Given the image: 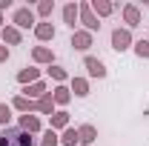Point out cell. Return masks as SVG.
I'll use <instances>...</instances> for the list:
<instances>
[{
	"label": "cell",
	"mask_w": 149,
	"mask_h": 146,
	"mask_svg": "<svg viewBox=\"0 0 149 146\" xmlns=\"http://www.w3.org/2000/svg\"><path fill=\"white\" fill-rule=\"evenodd\" d=\"M12 120V103H0V126L6 129Z\"/></svg>",
	"instance_id": "obj_27"
},
{
	"label": "cell",
	"mask_w": 149,
	"mask_h": 146,
	"mask_svg": "<svg viewBox=\"0 0 149 146\" xmlns=\"http://www.w3.org/2000/svg\"><path fill=\"white\" fill-rule=\"evenodd\" d=\"M0 32H3V15H0Z\"/></svg>",
	"instance_id": "obj_30"
},
{
	"label": "cell",
	"mask_w": 149,
	"mask_h": 146,
	"mask_svg": "<svg viewBox=\"0 0 149 146\" xmlns=\"http://www.w3.org/2000/svg\"><path fill=\"white\" fill-rule=\"evenodd\" d=\"M77 143H80L77 129H74V126H66V129H63V135H60V146H77Z\"/></svg>",
	"instance_id": "obj_23"
},
{
	"label": "cell",
	"mask_w": 149,
	"mask_h": 146,
	"mask_svg": "<svg viewBox=\"0 0 149 146\" xmlns=\"http://www.w3.org/2000/svg\"><path fill=\"white\" fill-rule=\"evenodd\" d=\"M9 55H12V52H9V46H6V43H0V63H6Z\"/></svg>",
	"instance_id": "obj_28"
},
{
	"label": "cell",
	"mask_w": 149,
	"mask_h": 146,
	"mask_svg": "<svg viewBox=\"0 0 149 146\" xmlns=\"http://www.w3.org/2000/svg\"><path fill=\"white\" fill-rule=\"evenodd\" d=\"M57 35V29L49 23V20H37V26H35V37L40 40V43H49V40H55Z\"/></svg>",
	"instance_id": "obj_9"
},
{
	"label": "cell",
	"mask_w": 149,
	"mask_h": 146,
	"mask_svg": "<svg viewBox=\"0 0 149 146\" xmlns=\"http://www.w3.org/2000/svg\"><path fill=\"white\" fill-rule=\"evenodd\" d=\"M69 46H72L74 52H89V49L95 46V35H92V32H86V29H74Z\"/></svg>",
	"instance_id": "obj_3"
},
{
	"label": "cell",
	"mask_w": 149,
	"mask_h": 146,
	"mask_svg": "<svg viewBox=\"0 0 149 146\" xmlns=\"http://www.w3.org/2000/svg\"><path fill=\"white\" fill-rule=\"evenodd\" d=\"M40 146H60V135H57L55 129H46L43 138H40Z\"/></svg>",
	"instance_id": "obj_26"
},
{
	"label": "cell",
	"mask_w": 149,
	"mask_h": 146,
	"mask_svg": "<svg viewBox=\"0 0 149 146\" xmlns=\"http://www.w3.org/2000/svg\"><path fill=\"white\" fill-rule=\"evenodd\" d=\"M52 12H55V0H40V3L35 6V15H37V17H43V20L49 17Z\"/></svg>",
	"instance_id": "obj_24"
},
{
	"label": "cell",
	"mask_w": 149,
	"mask_h": 146,
	"mask_svg": "<svg viewBox=\"0 0 149 146\" xmlns=\"http://www.w3.org/2000/svg\"><path fill=\"white\" fill-rule=\"evenodd\" d=\"M12 26H17L20 32H23V29H32V32H35V26H37L35 9H32V6H17L15 15H12Z\"/></svg>",
	"instance_id": "obj_2"
},
{
	"label": "cell",
	"mask_w": 149,
	"mask_h": 146,
	"mask_svg": "<svg viewBox=\"0 0 149 146\" xmlns=\"http://www.w3.org/2000/svg\"><path fill=\"white\" fill-rule=\"evenodd\" d=\"M77 138H80V143L83 146H92L97 140V129L92 123H83V126H77Z\"/></svg>",
	"instance_id": "obj_14"
},
{
	"label": "cell",
	"mask_w": 149,
	"mask_h": 146,
	"mask_svg": "<svg viewBox=\"0 0 149 146\" xmlns=\"http://www.w3.org/2000/svg\"><path fill=\"white\" fill-rule=\"evenodd\" d=\"M32 60H35V66H52L55 63V52L49 46H35L32 49Z\"/></svg>",
	"instance_id": "obj_8"
},
{
	"label": "cell",
	"mask_w": 149,
	"mask_h": 146,
	"mask_svg": "<svg viewBox=\"0 0 149 146\" xmlns=\"http://www.w3.org/2000/svg\"><path fill=\"white\" fill-rule=\"evenodd\" d=\"M77 6H80V23H83V29L95 35V32L100 29V20H97V15L92 12V6H89V3H77Z\"/></svg>",
	"instance_id": "obj_7"
},
{
	"label": "cell",
	"mask_w": 149,
	"mask_h": 146,
	"mask_svg": "<svg viewBox=\"0 0 149 146\" xmlns=\"http://www.w3.org/2000/svg\"><path fill=\"white\" fill-rule=\"evenodd\" d=\"M83 69H86L89 77H97V80L106 77V63H103L100 57H95V55H86V57H83Z\"/></svg>",
	"instance_id": "obj_6"
},
{
	"label": "cell",
	"mask_w": 149,
	"mask_h": 146,
	"mask_svg": "<svg viewBox=\"0 0 149 146\" xmlns=\"http://www.w3.org/2000/svg\"><path fill=\"white\" fill-rule=\"evenodd\" d=\"M60 15H63V23H66V26L74 32V26L80 23V6H77V3H66Z\"/></svg>",
	"instance_id": "obj_10"
},
{
	"label": "cell",
	"mask_w": 149,
	"mask_h": 146,
	"mask_svg": "<svg viewBox=\"0 0 149 146\" xmlns=\"http://www.w3.org/2000/svg\"><path fill=\"white\" fill-rule=\"evenodd\" d=\"M132 49H135V55L141 57V60H149V40H146V37L135 40V43H132Z\"/></svg>",
	"instance_id": "obj_25"
},
{
	"label": "cell",
	"mask_w": 149,
	"mask_h": 146,
	"mask_svg": "<svg viewBox=\"0 0 149 146\" xmlns=\"http://www.w3.org/2000/svg\"><path fill=\"white\" fill-rule=\"evenodd\" d=\"M9 6H12V0H0V15H3V12H6Z\"/></svg>",
	"instance_id": "obj_29"
},
{
	"label": "cell",
	"mask_w": 149,
	"mask_h": 146,
	"mask_svg": "<svg viewBox=\"0 0 149 146\" xmlns=\"http://www.w3.org/2000/svg\"><path fill=\"white\" fill-rule=\"evenodd\" d=\"M69 126V112L66 109H57L52 117H49V129H55V132H63V129Z\"/></svg>",
	"instance_id": "obj_15"
},
{
	"label": "cell",
	"mask_w": 149,
	"mask_h": 146,
	"mask_svg": "<svg viewBox=\"0 0 149 146\" xmlns=\"http://www.w3.org/2000/svg\"><path fill=\"white\" fill-rule=\"evenodd\" d=\"M43 95H49V89H46V80H37V83L23 86V97H29V100H40Z\"/></svg>",
	"instance_id": "obj_12"
},
{
	"label": "cell",
	"mask_w": 149,
	"mask_h": 146,
	"mask_svg": "<svg viewBox=\"0 0 149 146\" xmlns=\"http://www.w3.org/2000/svg\"><path fill=\"white\" fill-rule=\"evenodd\" d=\"M12 109L23 112V115H32V112H37V100H29V97H23V95H17V97L12 100Z\"/></svg>",
	"instance_id": "obj_16"
},
{
	"label": "cell",
	"mask_w": 149,
	"mask_h": 146,
	"mask_svg": "<svg viewBox=\"0 0 149 146\" xmlns=\"http://www.w3.org/2000/svg\"><path fill=\"white\" fill-rule=\"evenodd\" d=\"M20 129H23V132H29V135L35 138L43 126H40V117H37V115H20Z\"/></svg>",
	"instance_id": "obj_13"
},
{
	"label": "cell",
	"mask_w": 149,
	"mask_h": 146,
	"mask_svg": "<svg viewBox=\"0 0 149 146\" xmlns=\"http://www.w3.org/2000/svg\"><path fill=\"white\" fill-rule=\"evenodd\" d=\"M37 80H40V69H37V66H26V69L17 72V83H23V86L37 83Z\"/></svg>",
	"instance_id": "obj_17"
},
{
	"label": "cell",
	"mask_w": 149,
	"mask_h": 146,
	"mask_svg": "<svg viewBox=\"0 0 149 146\" xmlns=\"http://www.w3.org/2000/svg\"><path fill=\"white\" fill-rule=\"evenodd\" d=\"M52 100H55V106H66V103L72 100L69 86H55V89H52Z\"/></svg>",
	"instance_id": "obj_20"
},
{
	"label": "cell",
	"mask_w": 149,
	"mask_h": 146,
	"mask_svg": "<svg viewBox=\"0 0 149 146\" xmlns=\"http://www.w3.org/2000/svg\"><path fill=\"white\" fill-rule=\"evenodd\" d=\"M0 146H35V140L20 126H6L0 129Z\"/></svg>",
	"instance_id": "obj_1"
},
{
	"label": "cell",
	"mask_w": 149,
	"mask_h": 146,
	"mask_svg": "<svg viewBox=\"0 0 149 146\" xmlns=\"http://www.w3.org/2000/svg\"><path fill=\"white\" fill-rule=\"evenodd\" d=\"M120 15H123V23H126V29H135V26H141L143 23V15H141V6L138 3H123V9H120Z\"/></svg>",
	"instance_id": "obj_5"
},
{
	"label": "cell",
	"mask_w": 149,
	"mask_h": 146,
	"mask_svg": "<svg viewBox=\"0 0 149 146\" xmlns=\"http://www.w3.org/2000/svg\"><path fill=\"white\" fill-rule=\"evenodd\" d=\"M109 40H112V49H115V52H126V49H132V43H135V37H132V32L126 26H123V29L118 26V29L112 32Z\"/></svg>",
	"instance_id": "obj_4"
},
{
	"label": "cell",
	"mask_w": 149,
	"mask_h": 146,
	"mask_svg": "<svg viewBox=\"0 0 149 146\" xmlns=\"http://www.w3.org/2000/svg\"><path fill=\"white\" fill-rule=\"evenodd\" d=\"M89 6H92L95 15H97V20H100V17H109L112 12H115V3H109V0H92Z\"/></svg>",
	"instance_id": "obj_19"
},
{
	"label": "cell",
	"mask_w": 149,
	"mask_h": 146,
	"mask_svg": "<svg viewBox=\"0 0 149 146\" xmlns=\"http://www.w3.org/2000/svg\"><path fill=\"white\" fill-rule=\"evenodd\" d=\"M69 92L77 97H86L89 95V80L86 77H69Z\"/></svg>",
	"instance_id": "obj_18"
},
{
	"label": "cell",
	"mask_w": 149,
	"mask_h": 146,
	"mask_svg": "<svg viewBox=\"0 0 149 146\" xmlns=\"http://www.w3.org/2000/svg\"><path fill=\"white\" fill-rule=\"evenodd\" d=\"M0 37H3V43H6V46H20V40H23V32H20L17 26L6 23V26H3V32H0Z\"/></svg>",
	"instance_id": "obj_11"
},
{
	"label": "cell",
	"mask_w": 149,
	"mask_h": 146,
	"mask_svg": "<svg viewBox=\"0 0 149 146\" xmlns=\"http://www.w3.org/2000/svg\"><path fill=\"white\" fill-rule=\"evenodd\" d=\"M37 112H40V115H49V117L57 112V109H55V100H52V92H49V95H43V97L37 100Z\"/></svg>",
	"instance_id": "obj_22"
},
{
	"label": "cell",
	"mask_w": 149,
	"mask_h": 146,
	"mask_svg": "<svg viewBox=\"0 0 149 146\" xmlns=\"http://www.w3.org/2000/svg\"><path fill=\"white\" fill-rule=\"evenodd\" d=\"M46 72H49V77H52V80H55L57 86H63V83H66V80H69V72H66V69H63V66H60V63H52V66H49V69H46Z\"/></svg>",
	"instance_id": "obj_21"
}]
</instances>
